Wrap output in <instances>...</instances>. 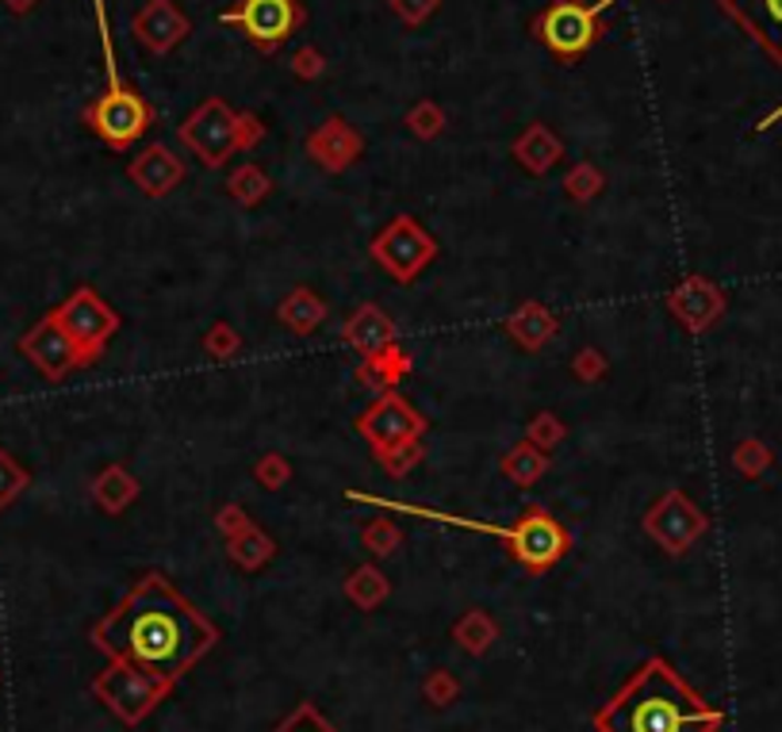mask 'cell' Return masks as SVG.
<instances>
[{
  "instance_id": "1",
  "label": "cell",
  "mask_w": 782,
  "mask_h": 732,
  "mask_svg": "<svg viewBox=\"0 0 782 732\" xmlns=\"http://www.w3.org/2000/svg\"><path fill=\"white\" fill-rule=\"evenodd\" d=\"M89 637L107 660H127L169 687L219 645V629L162 571H146Z\"/></svg>"
},
{
  "instance_id": "2",
  "label": "cell",
  "mask_w": 782,
  "mask_h": 732,
  "mask_svg": "<svg viewBox=\"0 0 782 732\" xmlns=\"http://www.w3.org/2000/svg\"><path fill=\"white\" fill-rule=\"evenodd\" d=\"M590 725L595 732H718L726 713L690 690L663 656H648Z\"/></svg>"
},
{
  "instance_id": "3",
  "label": "cell",
  "mask_w": 782,
  "mask_h": 732,
  "mask_svg": "<svg viewBox=\"0 0 782 732\" xmlns=\"http://www.w3.org/2000/svg\"><path fill=\"white\" fill-rule=\"evenodd\" d=\"M353 430L372 449L380 472L391 480H407L426 456V414L414 411V403L403 391H384L377 395L361 414H357Z\"/></svg>"
},
{
  "instance_id": "4",
  "label": "cell",
  "mask_w": 782,
  "mask_h": 732,
  "mask_svg": "<svg viewBox=\"0 0 782 732\" xmlns=\"http://www.w3.org/2000/svg\"><path fill=\"white\" fill-rule=\"evenodd\" d=\"M96 28H100V47H104V62H107V89L89 100L85 112H81V123H85L104 146H112L115 154H123V150H131L150 127H154L157 112L138 89H131L127 81L120 78V65H115V54H112V31H107L104 0H96Z\"/></svg>"
},
{
  "instance_id": "5",
  "label": "cell",
  "mask_w": 782,
  "mask_h": 732,
  "mask_svg": "<svg viewBox=\"0 0 782 732\" xmlns=\"http://www.w3.org/2000/svg\"><path fill=\"white\" fill-rule=\"evenodd\" d=\"M265 123L254 112H235L223 96H207L181 123V143L196 154L204 169H223L235 154H246L265 138Z\"/></svg>"
},
{
  "instance_id": "6",
  "label": "cell",
  "mask_w": 782,
  "mask_h": 732,
  "mask_svg": "<svg viewBox=\"0 0 782 732\" xmlns=\"http://www.w3.org/2000/svg\"><path fill=\"white\" fill-rule=\"evenodd\" d=\"M618 0H548L529 23V35L556 62L576 65L606 35V16Z\"/></svg>"
},
{
  "instance_id": "7",
  "label": "cell",
  "mask_w": 782,
  "mask_h": 732,
  "mask_svg": "<svg viewBox=\"0 0 782 732\" xmlns=\"http://www.w3.org/2000/svg\"><path fill=\"white\" fill-rule=\"evenodd\" d=\"M438 238L414 215H395L369 243V254L395 285H414L438 261Z\"/></svg>"
},
{
  "instance_id": "8",
  "label": "cell",
  "mask_w": 782,
  "mask_h": 732,
  "mask_svg": "<svg viewBox=\"0 0 782 732\" xmlns=\"http://www.w3.org/2000/svg\"><path fill=\"white\" fill-rule=\"evenodd\" d=\"M169 690L173 687L165 683V679L150 676V671L135 668V663L127 660H112L107 671H100L93 679V694L123 721V725H143L150 713L169 698Z\"/></svg>"
},
{
  "instance_id": "9",
  "label": "cell",
  "mask_w": 782,
  "mask_h": 732,
  "mask_svg": "<svg viewBox=\"0 0 782 732\" xmlns=\"http://www.w3.org/2000/svg\"><path fill=\"white\" fill-rule=\"evenodd\" d=\"M50 315H54L58 327H62L65 334L73 338V346L85 353L89 364L104 357L107 342H112V338L120 334V327H123L120 311H115V307L107 303V299L100 296L96 288H89V285L73 288V292L65 296Z\"/></svg>"
},
{
  "instance_id": "10",
  "label": "cell",
  "mask_w": 782,
  "mask_h": 732,
  "mask_svg": "<svg viewBox=\"0 0 782 732\" xmlns=\"http://www.w3.org/2000/svg\"><path fill=\"white\" fill-rule=\"evenodd\" d=\"M219 23L238 28L261 54H277L307 23V8L299 0H235L223 8Z\"/></svg>"
},
{
  "instance_id": "11",
  "label": "cell",
  "mask_w": 782,
  "mask_h": 732,
  "mask_svg": "<svg viewBox=\"0 0 782 732\" xmlns=\"http://www.w3.org/2000/svg\"><path fill=\"white\" fill-rule=\"evenodd\" d=\"M572 534L556 514H548L545 506L529 503L526 511L514 518V545L506 553L529 571V576H545L556 564L568 556Z\"/></svg>"
},
{
  "instance_id": "12",
  "label": "cell",
  "mask_w": 782,
  "mask_h": 732,
  "mask_svg": "<svg viewBox=\"0 0 782 732\" xmlns=\"http://www.w3.org/2000/svg\"><path fill=\"white\" fill-rule=\"evenodd\" d=\"M645 534L656 540L668 556H687L710 529V518L698 503H690L683 487H668L640 518Z\"/></svg>"
},
{
  "instance_id": "13",
  "label": "cell",
  "mask_w": 782,
  "mask_h": 732,
  "mask_svg": "<svg viewBox=\"0 0 782 732\" xmlns=\"http://www.w3.org/2000/svg\"><path fill=\"white\" fill-rule=\"evenodd\" d=\"M20 353L35 364L39 377L50 380V384H62L70 372H78L89 364L85 353L73 346V338L54 322V315H43V319L20 338Z\"/></svg>"
},
{
  "instance_id": "14",
  "label": "cell",
  "mask_w": 782,
  "mask_h": 732,
  "mask_svg": "<svg viewBox=\"0 0 782 732\" xmlns=\"http://www.w3.org/2000/svg\"><path fill=\"white\" fill-rule=\"evenodd\" d=\"M663 307H668V315L687 330V334L698 338L726 319L729 299L710 277H698L694 272V277H683L668 296H663Z\"/></svg>"
},
{
  "instance_id": "15",
  "label": "cell",
  "mask_w": 782,
  "mask_h": 732,
  "mask_svg": "<svg viewBox=\"0 0 782 732\" xmlns=\"http://www.w3.org/2000/svg\"><path fill=\"white\" fill-rule=\"evenodd\" d=\"M303 154L319 165L322 173H346L349 165L361 162L364 154V135L346 120V115H330L319 127L307 135Z\"/></svg>"
},
{
  "instance_id": "16",
  "label": "cell",
  "mask_w": 782,
  "mask_h": 732,
  "mask_svg": "<svg viewBox=\"0 0 782 732\" xmlns=\"http://www.w3.org/2000/svg\"><path fill=\"white\" fill-rule=\"evenodd\" d=\"M131 31L150 54L165 58L193 35V20L177 8V0H146L131 20Z\"/></svg>"
},
{
  "instance_id": "17",
  "label": "cell",
  "mask_w": 782,
  "mask_h": 732,
  "mask_svg": "<svg viewBox=\"0 0 782 732\" xmlns=\"http://www.w3.org/2000/svg\"><path fill=\"white\" fill-rule=\"evenodd\" d=\"M718 8L782 70V0H718Z\"/></svg>"
},
{
  "instance_id": "18",
  "label": "cell",
  "mask_w": 782,
  "mask_h": 732,
  "mask_svg": "<svg viewBox=\"0 0 782 732\" xmlns=\"http://www.w3.org/2000/svg\"><path fill=\"white\" fill-rule=\"evenodd\" d=\"M127 177L146 199H165L169 193H177L181 181L188 177V165L165 143H150L146 150H138V154L131 157Z\"/></svg>"
},
{
  "instance_id": "19",
  "label": "cell",
  "mask_w": 782,
  "mask_h": 732,
  "mask_svg": "<svg viewBox=\"0 0 782 732\" xmlns=\"http://www.w3.org/2000/svg\"><path fill=\"white\" fill-rule=\"evenodd\" d=\"M342 342L353 349V353L372 357V353H380V349L399 342V327L380 303H361L342 322Z\"/></svg>"
},
{
  "instance_id": "20",
  "label": "cell",
  "mask_w": 782,
  "mask_h": 732,
  "mask_svg": "<svg viewBox=\"0 0 782 732\" xmlns=\"http://www.w3.org/2000/svg\"><path fill=\"white\" fill-rule=\"evenodd\" d=\"M503 330L518 349H526V353H541V349L560 334V319H556V315L548 311L541 299H526V303H518L511 315H506Z\"/></svg>"
},
{
  "instance_id": "21",
  "label": "cell",
  "mask_w": 782,
  "mask_h": 732,
  "mask_svg": "<svg viewBox=\"0 0 782 732\" xmlns=\"http://www.w3.org/2000/svg\"><path fill=\"white\" fill-rule=\"evenodd\" d=\"M511 154L529 177H545L564 162V138L548 123H526L522 135L511 143Z\"/></svg>"
},
{
  "instance_id": "22",
  "label": "cell",
  "mask_w": 782,
  "mask_h": 732,
  "mask_svg": "<svg viewBox=\"0 0 782 732\" xmlns=\"http://www.w3.org/2000/svg\"><path fill=\"white\" fill-rule=\"evenodd\" d=\"M89 495H93V503L100 506L104 514H123L131 511V506L138 503V495H143V484L135 480V472L127 468V464H104V468L93 476V484H89Z\"/></svg>"
},
{
  "instance_id": "23",
  "label": "cell",
  "mask_w": 782,
  "mask_h": 732,
  "mask_svg": "<svg viewBox=\"0 0 782 732\" xmlns=\"http://www.w3.org/2000/svg\"><path fill=\"white\" fill-rule=\"evenodd\" d=\"M327 315H330V303L322 299L315 288H307V285H299L292 288L285 299L277 303V319H280V327L285 330H292L296 338H307V334H315V330L327 322Z\"/></svg>"
},
{
  "instance_id": "24",
  "label": "cell",
  "mask_w": 782,
  "mask_h": 732,
  "mask_svg": "<svg viewBox=\"0 0 782 732\" xmlns=\"http://www.w3.org/2000/svg\"><path fill=\"white\" fill-rule=\"evenodd\" d=\"M407 377H411V353H407L399 342L380 349V353H372V357H361V369H357V380H361L364 388L377 391V395L399 391V384H403Z\"/></svg>"
},
{
  "instance_id": "25",
  "label": "cell",
  "mask_w": 782,
  "mask_h": 732,
  "mask_svg": "<svg viewBox=\"0 0 782 732\" xmlns=\"http://www.w3.org/2000/svg\"><path fill=\"white\" fill-rule=\"evenodd\" d=\"M548 468H553V456H548L545 449L529 445V441H518L514 449H506L503 461H498V472H503L514 487H534L537 480L548 476Z\"/></svg>"
},
{
  "instance_id": "26",
  "label": "cell",
  "mask_w": 782,
  "mask_h": 732,
  "mask_svg": "<svg viewBox=\"0 0 782 732\" xmlns=\"http://www.w3.org/2000/svg\"><path fill=\"white\" fill-rule=\"evenodd\" d=\"M227 556H230V564H235V568H243V571H261L265 564H269L272 556H277V540L265 534V529L257 526V522H249L243 534L227 537Z\"/></svg>"
},
{
  "instance_id": "27",
  "label": "cell",
  "mask_w": 782,
  "mask_h": 732,
  "mask_svg": "<svg viewBox=\"0 0 782 732\" xmlns=\"http://www.w3.org/2000/svg\"><path fill=\"white\" fill-rule=\"evenodd\" d=\"M346 598L357 606V610H380V606L388 602V595H391V584H388V576L377 568V564H361V568H353L346 576Z\"/></svg>"
},
{
  "instance_id": "28",
  "label": "cell",
  "mask_w": 782,
  "mask_h": 732,
  "mask_svg": "<svg viewBox=\"0 0 782 732\" xmlns=\"http://www.w3.org/2000/svg\"><path fill=\"white\" fill-rule=\"evenodd\" d=\"M453 640L461 652L469 656H484L491 652V645L498 640V621L491 618L487 610H464L461 618L453 621Z\"/></svg>"
},
{
  "instance_id": "29",
  "label": "cell",
  "mask_w": 782,
  "mask_h": 732,
  "mask_svg": "<svg viewBox=\"0 0 782 732\" xmlns=\"http://www.w3.org/2000/svg\"><path fill=\"white\" fill-rule=\"evenodd\" d=\"M227 196L235 199L238 207H257L272 196V177L261 169V165L246 162L227 177Z\"/></svg>"
},
{
  "instance_id": "30",
  "label": "cell",
  "mask_w": 782,
  "mask_h": 732,
  "mask_svg": "<svg viewBox=\"0 0 782 732\" xmlns=\"http://www.w3.org/2000/svg\"><path fill=\"white\" fill-rule=\"evenodd\" d=\"M733 468H737V476H744V480H760V476H768L771 472V464H775V453H771V445L768 441H760V437H740L737 445H733Z\"/></svg>"
},
{
  "instance_id": "31",
  "label": "cell",
  "mask_w": 782,
  "mask_h": 732,
  "mask_svg": "<svg viewBox=\"0 0 782 732\" xmlns=\"http://www.w3.org/2000/svg\"><path fill=\"white\" fill-rule=\"evenodd\" d=\"M603 193H606V173L595 162H576L564 173V196L572 204H590V199H598Z\"/></svg>"
},
{
  "instance_id": "32",
  "label": "cell",
  "mask_w": 782,
  "mask_h": 732,
  "mask_svg": "<svg viewBox=\"0 0 782 732\" xmlns=\"http://www.w3.org/2000/svg\"><path fill=\"white\" fill-rule=\"evenodd\" d=\"M407 131H411L419 143H434V138L445 135V127H449V115H445V107L438 104V100H419V104L407 112Z\"/></svg>"
},
{
  "instance_id": "33",
  "label": "cell",
  "mask_w": 782,
  "mask_h": 732,
  "mask_svg": "<svg viewBox=\"0 0 782 732\" xmlns=\"http://www.w3.org/2000/svg\"><path fill=\"white\" fill-rule=\"evenodd\" d=\"M361 545H364V553H372L377 560H388L391 553L403 548V529H399L391 518H372L369 526L361 529Z\"/></svg>"
},
{
  "instance_id": "34",
  "label": "cell",
  "mask_w": 782,
  "mask_h": 732,
  "mask_svg": "<svg viewBox=\"0 0 782 732\" xmlns=\"http://www.w3.org/2000/svg\"><path fill=\"white\" fill-rule=\"evenodd\" d=\"M28 487H31V472L23 468L4 445H0V514H4Z\"/></svg>"
},
{
  "instance_id": "35",
  "label": "cell",
  "mask_w": 782,
  "mask_h": 732,
  "mask_svg": "<svg viewBox=\"0 0 782 732\" xmlns=\"http://www.w3.org/2000/svg\"><path fill=\"white\" fill-rule=\"evenodd\" d=\"M526 441L537 449H545V453H553L556 445L568 441V426H564V419L556 411H537L534 419L526 422Z\"/></svg>"
},
{
  "instance_id": "36",
  "label": "cell",
  "mask_w": 782,
  "mask_h": 732,
  "mask_svg": "<svg viewBox=\"0 0 782 732\" xmlns=\"http://www.w3.org/2000/svg\"><path fill=\"white\" fill-rule=\"evenodd\" d=\"M204 353L219 364L235 361V357L243 353V334H238V327H230V322L223 319L212 322V327L204 330Z\"/></svg>"
},
{
  "instance_id": "37",
  "label": "cell",
  "mask_w": 782,
  "mask_h": 732,
  "mask_svg": "<svg viewBox=\"0 0 782 732\" xmlns=\"http://www.w3.org/2000/svg\"><path fill=\"white\" fill-rule=\"evenodd\" d=\"M568 372H572V380H579V384H603V380L610 377V361H606V353L598 346H584L572 353Z\"/></svg>"
},
{
  "instance_id": "38",
  "label": "cell",
  "mask_w": 782,
  "mask_h": 732,
  "mask_svg": "<svg viewBox=\"0 0 782 732\" xmlns=\"http://www.w3.org/2000/svg\"><path fill=\"white\" fill-rule=\"evenodd\" d=\"M254 484L261 491H280L292 484V461L285 453H261L254 461Z\"/></svg>"
},
{
  "instance_id": "39",
  "label": "cell",
  "mask_w": 782,
  "mask_h": 732,
  "mask_svg": "<svg viewBox=\"0 0 782 732\" xmlns=\"http://www.w3.org/2000/svg\"><path fill=\"white\" fill-rule=\"evenodd\" d=\"M422 698H426L434 710H449V705L461 698V683H456V676L453 671H445V668H434L426 679H422Z\"/></svg>"
},
{
  "instance_id": "40",
  "label": "cell",
  "mask_w": 782,
  "mask_h": 732,
  "mask_svg": "<svg viewBox=\"0 0 782 732\" xmlns=\"http://www.w3.org/2000/svg\"><path fill=\"white\" fill-rule=\"evenodd\" d=\"M272 732H338L335 725H330L327 718H322L319 710H315L311 702H299L292 713H288L285 721H280Z\"/></svg>"
},
{
  "instance_id": "41",
  "label": "cell",
  "mask_w": 782,
  "mask_h": 732,
  "mask_svg": "<svg viewBox=\"0 0 782 732\" xmlns=\"http://www.w3.org/2000/svg\"><path fill=\"white\" fill-rule=\"evenodd\" d=\"M327 54L319 47H299L292 54V78L299 81H322L327 78Z\"/></svg>"
},
{
  "instance_id": "42",
  "label": "cell",
  "mask_w": 782,
  "mask_h": 732,
  "mask_svg": "<svg viewBox=\"0 0 782 732\" xmlns=\"http://www.w3.org/2000/svg\"><path fill=\"white\" fill-rule=\"evenodd\" d=\"M388 8L407 23V28H422V23L441 8V0H388Z\"/></svg>"
},
{
  "instance_id": "43",
  "label": "cell",
  "mask_w": 782,
  "mask_h": 732,
  "mask_svg": "<svg viewBox=\"0 0 782 732\" xmlns=\"http://www.w3.org/2000/svg\"><path fill=\"white\" fill-rule=\"evenodd\" d=\"M249 514H246V506L243 503H223L219 511H215V529L223 534V540L227 537H235V534H243V529L249 526Z\"/></svg>"
},
{
  "instance_id": "44",
  "label": "cell",
  "mask_w": 782,
  "mask_h": 732,
  "mask_svg": "<svg viewBox=\"0 0 782 732\" xmlns=\"http://www.w3.org/2000/svg\"><path fill=\"white\" fill-rule=\"evenodd\" d=\"M35 4H39V0H4V8H8V12H16V16L31 12Z\"/></svg>"
},
{
  "instance_id": "45",
  "label": "cell",
  "mask_w": 782,
  "mask_h": 732,
  "mask_svg": "<svg viewBox=\"0 0 782 732\" xmlns=\"http://www.w3.org/2000/svg\"><path fill=\"white\" fill-rule=\"evenodd\" d=\"M782 120V104L775 107V112H771V115H763V120L760 123H755V131H768V127H775V123Z\"/></svg>"
}]
</instances>
